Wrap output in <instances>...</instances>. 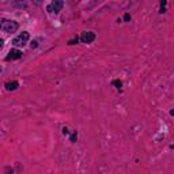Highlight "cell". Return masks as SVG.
Here are the masks:
<instances>
[{
	"label": "cell",
	"instance_id": "obj_1",
	"mask_svg": "<svg viewBox=\"0 0 174 174\" xmlns=\"http://www.w3.org/2000/svg\"><path fill=\"white\" fill-rule=\"evenodd\" d=\"M0 30H4L6 33H15L18 30V23L15 21L1 19L0 21Z\"/></svg>",
	"mask_w": 174,
	"mask_h": 174
},
{
	"label": "cell",
	"instance_id": "obj_2",
	"mask_svg": "<svg viewBox=\"0 0 174 174\" xmlns=\"http://www.w3.org/2000/svg\"><path fill=\"white\" fill-rule=\"evenodd\" d=\"M63 6H64V3H63L61 0H55V1H52L51 4L48 6V12L49 14H59V12L61 11Z\"/></svg>",
	"mask_w": 174,
	"mask_h": 174
},
{
	"label": "cell",
	"instance_id": "obj_3",
	"mask_svg": "<svg viewBox=\"0 0 174 174\" xmlns=\"http://www.w3.org/2000/svg\"><path fill=\"white\" fill-rule=\"evenodd\" d=\"M29 37H30V35H29L27 31H23L22 34H19L18 37H15V38H14L12 44H14V46H23L26 42H27Z\"/></svg>",
	"mask_w": 174,
	"mask_h": 174
},
{
	"label": "cell",
	"instance_id": "obj_4",
	"mask_svg": "<svg viewBox=\"0 0 174 174\" xmlns=\"http://www.w3.org/2000/svg\"><path fill=\"white\" fill-rule=\"evenodd\" d=\"M79 39H80L82 44H91L95 39V34L93 33V31H84V33H82V35H80Z\"/></svg>",
	"mask_w": 174,
	"mask_h": 174
},
{
	"label": "cell",
	"instance_id": "obj_5",
	"mask_svg": "<svg viewBox=\"0 0 174 174\" xmlns=\"http://www.w3.org/2000/svg\"><path fill=\"white\" fill-rule=\"evenodd\" d=\"M21 57H22V52L18 51V49H11V51L8 52V56L6 57V60L7 61H10V60H18Z\"/></svg>",
	"mask_w": 174,
	"mask_h": 174
},
{
	"label": "cell",
	"instance_id": "obj_6",
	"mask_svg": "<svg viewBox=\"0 0 174 174\" xmlns=\"http://www.w3.org/2000/svg\"><path fill=\"white\" fill-rule=\"evenodd\" d=\"M4 87H6L7 91H14L19 87V83H18V82H8V83L4 84Z\"/></svg>",
	"mask_w": 174,
	"mask_h": 174
},
{
	"label": "cell",
	"instance_id": "obj_7",
	"mask_svg": "<svg viewBox=\"0 0 174 174\" xmlns=\"http://www.w3.org/2000/svg\"><path fill=\"white\" fill-rule=\"evenodd\" d=\"M113 86H114L116 89L120 90V89L123 87V82H121V80H114V82H113Z\"/></svg>",
	"mask_w": 174,
	"mask_h": 174
},
{
	"label": "cell",
	"instance_id": "obj_8",
	"mask_svg": "<svg viewBox=\"0 0 174 174\" xmlns=\"http://www.w3.org/2000/svg\"><path fill=\"white\" fill-rule=\"evenodd\" d=\"M78 42H79V37H73L72 39L68 41V45H75V44H78Z\"/></svg>",
	"mask_w": 174,
	"mask_h": 174
},
{
	"label": "cell",
	"instance_id": "obj_9",
	"mask_svg": "<svg viewBox=\"0 0 174 174\" xmlns=\"http://www.w3.org/2000/svg\"><path fill=\"white\" fill-rule=\"evenodd\" d=\"M76 137H78V135H76V131H75L72 135H71V141H72V143H75V141H76Z\"/></svg>",
	"mask_w": 174,
	"mask_h": 174
},
{
	"label": "cell",
	"instance_id": "obj_10",
	"mask_svg": "<svg viewBox=\"0 0 174 174\" xmlns=\"http://www.w3.org/2000/svg\"><path fill=\"white\" fill-rule=\"evenodd\" d=\"M37 46H38V42H37V41H33V42H31V45H30V48H31V49H35Z\"/></svg>",
	"mask_w": 174,
	"mask_h": 174
},
{
	"label": "cell",
	"instance_id": "obj_11",
	"mask_svg": "<svg viewBox=\"0 0 174 174\" xmlns=\"http://www.w3.org/2000/svg\"><path fill=\"white\" fill-rule=\"evenodd\" d=\"M124 21H125V22L131 21V15H129V14H125V15H124Z\"/></svg>",
	"mask_w": 174,
	"mask_h": 174
},
{
	"label": "cell",
	"instance_id": "obj_12",
	"mask_svg": "<svg viewBox=\"0 0 174 174\" xmlns=\"http://www.w3.org/2000/svg\"><path fill=\"white\" fill-rule=\"evenodd\" d=\"M12 171H14V170H12L11 167H6V174H12Z\"/></svg>",
	"mask_w": 174,
	"mask_h": 174
},
{
	"label": "cell",
	"instance_id": "obj_13",
	"mask_svg": "<svg viewBox=\"0 0 174 174\" xmlns=\"http://www.w3.org/2000/svg\"><path fill=\"white\" fill-rule=\"evenodd\" d=\"M3 45H4V39H3V38H0V49L3 48Z\"/></svg>",
	"mask_w": 174,
	"mask_h": 174
},
{
	"label": "cell",
	"instance_id": "obj_14",
	"mask_svg": "<svg viewBox=\"0 0 174 174\" xmlns=\"http://www.w3.org/2000/svg\"><path fill=\"white\" fill-rule=\"evenodd\" d=\"M63 133H64V135H68L69 132H68V129H67V128H64V129H63Z\"/></svg>",
	"mask_w": 174,
	"mask_h": 174
},
{
	"label": "cell",
	"instance_id": "obj_15",
	"mask_svg": "<svg viewBox=\"0 0 174 174\" xmlns=\"http://www.w3.org/2000/svg\"><path fill=\"white\" fill-rule=\"evenodd\" d=\"M0 72H1V67H0Z\"/></svg>",
	"mask_w": 174,
	"mask_h": 174
}]
</instances>
